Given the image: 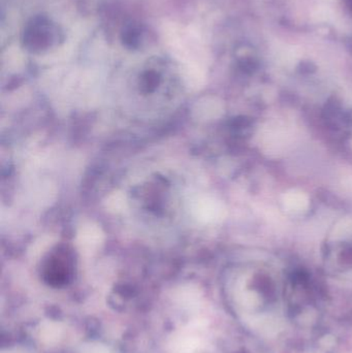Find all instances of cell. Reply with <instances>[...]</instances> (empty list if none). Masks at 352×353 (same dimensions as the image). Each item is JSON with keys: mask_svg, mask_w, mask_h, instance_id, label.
<instances>
[{"mask_svg": "<svg viewBox=\"0 0 352 353\" xmlns=\"http://www.w3.org/2000/svg\"><path fill=\"white\" fill-rule=\"evenodd\" d=\"M107 31L130 52L145 51L155 43L154 32L147 23L121 10L107 12Z\"/></svg>", "mask_w": 352, "mask_h": 353, "instance_id": "cell-2", "label": "cell"}, {"mask_svg": "<svg viewBox=\"0 0 352 353\" xmlns=\"http://www.w3.org/2000/svg\"><path fill=\"white\" fill-rule=\"evenodd\" d=\"M65 41V32L59 23L47 14L30 17L23 25L20 43L28 53L41 55L58 49Z\"/></svg>", "mask_w": 352, "mask_h": 353, "instance_id": "cell-1", "label": "cell"}, {"mask_svg": "<svg viewBox=\"0 0 352 353\" xmlns=\"http://www.w3.org/2000/svg\"><path fill=\"white\" fill-rule=\"evenodd\" d=\"M49 275L50 280L56 283H61L68 280L70 275V255L68 252L59 251L58 254L54 255L50 261Z\"/></svg>", "mask_w": 352, "mask_h": 353, "instance_id": "cell-3", "label": "cell"}, {"mask_svg": "<svg viewBox=\"0 0 352 353\" xmlns=\"http://www.w3.org/2000/svg\"><path fill=\"white\" fill-rule=\"evenodd\" d=\"M343 1H344L345 6L352 10V0H343Z\"/></svg>", "mask_w": 352, "mask_h": 353, "instance_id": "cell-4", "label": "cell"}]
</instances>
